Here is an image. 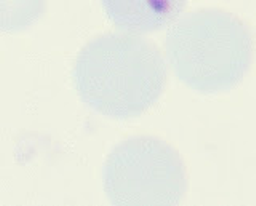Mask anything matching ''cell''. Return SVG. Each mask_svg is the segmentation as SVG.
I'll return each mask as SVG.
<instances>
[{
  "instance_id": "1",
  "label": "cell",
  "mask_w": 256,
  "mask_h": 206,
  "mask_svg": "<svg viewBox=\"0 0 256 206\" xmlns=\"http://www.w3.org/2000/svg\"><path fill=\"white\" fill-rule=\"evenodd\" d=\"M70 77L85 106L102 117L130 120L154 107L168 70L154 43L136 34L110 32L80 50Z\"/></svg>"
},
{
  "instance_id": "2",
  "label": "cell",
  "mask_w": 256,
  "mask_h": 206,
  "mask_svg": "<svg viewBox=\"0 0 256 206\" xmlns=\"http://www.w3.org/2000/svg\"><path fill=\"white\" fill-rule=\"evenodd\" d=\"M165 51L174 75L197 93L218 94L244 80L253 59L252 32L232 13L196 10L173 22Z\"/></svg>"
},
{
  "instance_id": "3",
  "label": "cell",
  "mask_w": 256,
  "mask_h": 206,
  "mask_svg": "<svg viewBox=\"0 0 256 206\" xmlns=\"http://www.w3.org/2000/svg\"><path fill=\"white\" fill-rule=\"evenodd\" d=\"M104 192L112 205H178L188 192L180 152L154 136H133L110 150Z\"/></svg>"
},
{
  "instance_id": "4",
  "label": "cell",
  "mask_w": 256,
  "mask_h": 206,
  "mask_svg": "<svg viewBox=\"0 0 256 206\" xmlns=\"http://www.w3.org/2000/svg\"><path fill=\"white\" fill-rule=\"evenodd\" d=\"M101 5L116 27L140 35L173 24L188 0H101Z\"/></svg>"
},
{
  "instance_id": "5",
  "label": "cell",
  "mask_w": 256,
  "mask_h": 206,
  "mask_svg": "<svg viewBox=\"0 0 256 206\" xmlns=\"http://www.w3.org/2000/svg\"><path fill=\"white\" fill-rule=\"evenodd\" d=\"M46 0H0V32L26 30L44 16Z\"/></svg>"
}]
</instances>
